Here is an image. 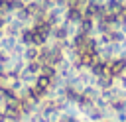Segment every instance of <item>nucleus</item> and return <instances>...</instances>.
<instances>
[]
</instances>
